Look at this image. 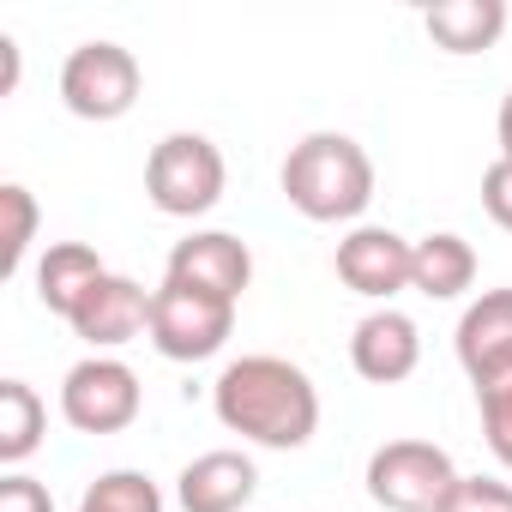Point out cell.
Masks as SVG:
<instances>
[{
    "label": "cell",
    "instance_id": "obj_2",
    "mask_svg": "<svg viewBox=\"0 0 512 512\" xmlns=\"http://www.w3.org/2000/svg\"><path fill=\"white\" fill-rule=\"evenodd\" d=\"M278 181L308 223H356L374 205V157L350 133H308L290 145Z\"/></svg>",
    "mask_w": 512,
    "mask_h": 512
},
{
    "label": "cell",
    "instance_id": "obj_15",
    "mask_svg": "<svg viewBox=\"0 0 512 512\" xmlns=\"http://www.w3.org/2000/svg\"><path fill=\"white\" fill-rule=\"evenodd\" d=\"M476 284V247L452 229H434L410 247V290L428 302H458Z\"/></svg>",
    "mask_w": 512,
    "mask_h": 512
},
{
    "label": "cell",
    "instance_id": "obj_7",
    "mask_svg": "<svg viewBox=\"0 0 512 512\" xmlns=\"http://www.w3.org/2000/svg\"><path fill=\"white\" fill-rule=\"evenodd\" d=\"M139 410H145V392L121 356H85L61 380V416L79 434H121L139 422Z\"/></svg>",
    "mask_w": 512,
    "mask_h": 512
},
{
    "label": "cell",
    "instance_id": "obj_12",
    "mask_svg": "<svg viewBox=\"0 0 512 512\" xmlns=\"http://www.w3.org/2000/svg\"><path fill=\"white\" fill-rule=\"evenodd\" d=\"M253 494H260V470H253V458L235 452V446L199 452V458L175 476L181 512H241Z\"/></svg>",
    "mask_w": 512,
    "mask_h": 512
},
{
    "label": "cell",
    "instance_id": "obj_25",
    "mask_svg": "<svg viewBox=\"0 0 512 512\" xmlns=\"http://www.w3.org/2000/svg\"><path fill=\"white\" fill-rule=\"evenodd\" d=\"M494 133H500V157L512 163V91L500 97V121H494Z\"/></svg>",
    "mask_w": 512,
    "mask_h": 512
},
{
    "label": "cell",
    "instance_id": "obj_10",
    "mask_svg": "<svg viewBox=\"0 0 512 512\" xmlns=\"http://www.w3.org/2000/svg\"><path fill=\"white\" fill-rule=\"evenodd\" d=\"M416 362H422V332H416L410 314L374 308V314L356 320V332H350V368L368 386H398V380L416 374Z\"/></svg>",
    "mask_w": 512,
    "mask_h": 512
},
{
    "label": "cell",
    "instance_id": "obj_3",
    "mask_svg": "<svg viewBox=\"0 0 512 512\" xmlns=\"http://www.w3.org/2000/svg\"><path fill=\"white\" fill-rule=\"evenodd\" d=\"M229 187L223 151L205 133H163L145 157V193L163 217H205Z\"/></svg>",
    "mask_w": 512,
    "mask_h": 512
},
{
    "label": "cell",
    "instance_id": "obj_13",
    "mask_svg": "<svg viewBox=\"0 0 512 512\" xmlns=\"http://www.w3.org/2000/svg\"><path fill=\"white\" fill-rule=\"evenodd\" d=\"M103 278H109V266H103V253H97L91 241H49L43 260H37V302H43L49 314L73 320L79 302H85Z\"/></svg>",
    "mask_w": 512,
    "mask_h": 512
},
{
    "label": "cell",
    "instance_id": "obj_24",
    "mask_svg": "<svg viewBox=\"0 0 512 512\" xmlns=\"http://www.w3.org/2000/svg\"><path fill=\"white\" fill-rule=\"evenodd\" d=\"M0 61H7V79H0V97H13V91H19V43H13V37H0Z\"/></svg>",
    "mask_w": 512,
    "mask_h": 512
},
{
    "label": "cell",
    "instance_id": "obj_11",
    "mask_svg": "<svg viewBox=\"0 0 512 512\" xmlns=\"http://www.w3.org/2000/svg\"><path fill=\"white\" fill-rule=\"evenodd\" d=\"M67 326L91 344V356H109V350L133 344L139 332H151V290H139L133 278L109 272V278L79 302V314H73Z\"/></svg>",
    "mask_w": 512,
    "mask_h": 512
},
{
    "label": "cell",
    "instance_id": "obj_23",
    "mask_svg": "<svg viewBox=\"0 0 512 512\" xmlns=\"http://www.w3.org/2000/svg\"><path fill=\"white\" fill-rule=\"evenodd\" d=\"M482 211L512 235V163H506V157H494V163L482 169Z\"/></svg>",
    "mask_w": 512,
    "mask_h": 512
},
{
    "label": "cell",
    "instance_id": "obj_5",
    "mask_svg": "<svg viewBox=\"0 0 512 512\" xmlns=\"http://www.w3.org/2000/svg\"><path fill=\"white\" fill-rule=\"evenodd\" d=\"M235 332V302H217L187 284H157L151 290V350L163 362H211Z\"/></svg>",
    "mask_w": 512,
    "mask_h": 512
},
{
    "label": "cell",
    "instance_id": "obj_17",
    "mask_svg": "<svg viewBox=\"0 0 512 512\" xmlns=\"http://www.w3.org/2000/svg\"><path fill=\"white\" fill-rule=\"evenodd\" d=\"M43 428H49V404L37 398V386L0 380V464L19 470L43 446Z\"/></svg>",
    "mask_w": 512,
    "mask_h": 512
},
{
    "label": "cell",
    "instance_id": "obj_8",
    "mask_svg": "<svg viewBox=\"0 0 512 512\" xmlns=\"http://www.w3.org/2000/svg\"><path fill=\"white\" fill-rule=\"evenodd\" d=\"M163 284H187V290H205L217 302H241V290L253 284V253L229 229H193L187 241L169 247Z\"/></svg>",
    "mask_w": 512,
    "mask_h": 512
},
{
    "label": "cell",
    "instance_id": "obj_19",
    "mask_svg": "<svg viewBox=\"0 0 512 512\" xmlns=\"http://www.w3.org/2000/svg\"><path fill=\"white\" fill-rule=\"evenodd\" d=\"M0 217H7V229H0V278H19L25 260H31V241H37V199H31V187H19V181L0 187Z\"/></svg>",
    "mask_w": 512,
    "mask_h": 512
},
{
    "label": "cell",
    "instance_id": "obj_4",
    "mask_svg": "<svg viewBox=\"0 0 512 512\" xmlns=\"http://www.w3.org/2000/svg\"><path fill=\"white\" fill-rule=\"evenodd\" d=\"M458 488V464L434 440H386L368 458V500L386 512H440Z\"/></svg>",
    "mask_w": 512,
    "mask_h": 512
},
{
    "label": "cell",
    "instance_id": "obj_22",
    "mask_svg": "<svg viewBox=\"0 0 512 512\" xmlns=\"http://www.w3.org/2000/svg\"><path fill=\"white\" fill-rule=\"evenodd\" d=\"M0 512H55V494L37 476L7 470V476H0Z\"/></svg>",
    "mask_w": 512,
    "mask_h": 512
},
{
    "label": "cell",
    "instance_id": "obj_16",
    "mask_svg": "<svg viewBox=\"0 0 512 512\" xmlns=\"http://www.w3.org/2000/svg\"><path fill=\"white\" fill-rule=\"evenodd\" d=\"M422 31L446 55H482L506 31V0H440L422 13Z\"/></svg>",
    "mask_w": 512,
    "mask_h": 512
},
{
    "label": "cell",
    "instance_id": "obj_21",
    "mask_svg": "<svg viewBox=\"0 0 512 512\" xmlns=\"http://www.w3.org/2000/svg\"><path fill=\"white\" fill-rule=\"evenodd\" d=\"M440 512H512V488L494 476H458V488L446 494Z\"/></svg>",
    "mask_w": 512,
    "mask_h": 512
},
{
    "label": "cell",
    "instance_id": "obj_9",
    "mask_svg": "<svg viewBox=\"0 0 512 512\" xmlns=\"http://www.w3.org/2000/svg\"><path fill=\"white\" fill-rule=\"evenodd\" d=\"M410 247H416V241H404V235L386 229V223H356V229L338 241V278H344V290H356V296L392 308V296L410 290Z\"/></svg>",
    "mask_w": 512,
    "mask_h": 512
},
{
    "label": "cell",
    "instance_id": "obj_18",
    "mask_svg": "<svg viewBox=\"0 0 512 512\" xmlns=\"http://www.w3.org/2000/svg\"><path fill=\"white\" fill-rule=\"evenodd\" d=\"M79 512H163V488L145 470H103L91 476Z\"/></svg>",
    "mask_w": 512,
    "mask_h": 512
},
{
    "label": "cell",
    "instance_id": "obj_6",
    "mask_svg": "<svg viewBox=\"0 0 512 512\" xmlns=\"http://www.w3.org/2000/svg\"><path fill=\"white\" fill-rule=\"evenodd\" d=\"M139 55L97 37V43H79L67 61H61V103L79 115V121H121L133 103H139Z\"/></svg>",
    "mask_w": 512,
    "mask_h": 512
},
{
    "label": "cell",
    "instance_id": "obj_14",
    "mask_svg": "<svg viewBox=\"0 0 512 512\" xmlns=\"http://www.w3.org/2000/svg\"><path fill=\"white\" fill-rule=\"evenodd\" d=\"M452 344H458V362H464L470 380L506 368V362H512V290H482V296L464 308Z\"/></svg>",
    "mask_w": 512,
    "mask_h": 512
},
{
    "label": "cell",
    "instance_id": "obj_1",
    "mask_svg": "<svg viewBox=\"0 0 512 512\" xmlns=\"http://www.w3.org/2000/svg\"><path fill=\"white\" fill-rule=\"evenodd\" d=\"M211 410L229 434L266 452H302L320 428V392L308 368L284 356H235L211 386Z\"/></svg>",
    "mask_w": 512,
    "mask_h": 512
},
{
    "label": "cell",
    "instance_id": "obj_20",
    "mask_svg": "<svg viewBox=\"0 0 512 512\" xmlns=\"http://www.w3.org/2000/svg\"><path fill=\"white\" fill-rule=\"evenodd\" d=\"M470 386H476V410H482V440L512 470V362L482 374V380H470Z\"/></svg>",
    "mask_w": 512,
    "mask_h": 512
}]
</instances>
